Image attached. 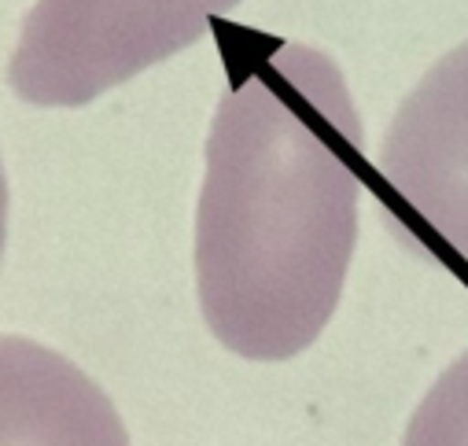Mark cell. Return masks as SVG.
<instances>
[{
    "instance_id": "cell-1",
    "label": "cell",
    "mask_w": 468,
    "mask_h": 446,
    "mask_svg": "<svg viewBox=\"0 0 468 446\" xmlns=\"http://www.w3.org/2000/svg\"><path fill=\"white\" fill-rule=\"evenodd\" d=\"M362 122L339 67L270 41L229 81L207 137L196 284L214 340L251 362L306 351L358 240Z\"/></svg>"
},
{
    "instance_id": "cell-2",
    "label": "cell",
    "mask_w": 468,
    "mask_h": 446,
    "mask_svg": "<svg viewBox=\"0 0 468 446\" xmlns=\"http://www.w3.org/2000/svg\"><path fill=\"white\" fill-rule=\"evenodd\" d=\"M244 0H37L8 81L37 107H81L199 41Z\"/></svg>"
},
{
    "instance_id": "cell-3",
    "label": "cell",
    "mask_w": 468,
    "mask_h": 446,
    "mask_svg": "<svg viewBox=\"0 0 468 446\" xmlns=\"http://www.w3.org/2000/svg\"><path fill=\"white\" fill-rule=\"evenodd\" d=\"M380 177L410 226L468 262V41L402 100L380 148Z\"/></svg>"
},
{
    "instance_id": "cell-4",
    "label": "cell",
    "mask_w": 468,
    "mask_h": 446,
    "mask_svg": "<svg viewBox=\"0 0 468 446\" xmlns=\"http://www.w3.org/2000/svg\"><path fill=\"white\" fill-rule=\"evenodd\" d=\"M0 446H130V435L74 362L27 336H0Z\"/></svg>"
},
{
    "instance_id": "cell-5",
    "label": "cell",
    "mask_w": 468,
    "mask_h": 446,
    "mask_svg": "<svg viewBox=\"0 0 468 446\" xmlns=\"http://www.w3.org/2000/svg\"><path fill=\"white\" fill-rule=\"evenodd\" d=\"M402 446H468V355L457 358L424 395Z\"/></svg>"
},
{
    "instance_id": "cell-6",
    "label": "cell",
    "mask_w": 468,
    "mask_h": 446,
    "mask_svg": "<svg viewBox=\"0 0 468 446\" xmlns=\"http://www.w3.org/2000/svg\"><path fill=\"white\" fill-rule=\"evenodd\" d=\"M5 237H8V181H5V166H0V255H5Z\"/></svg>"
}]
</instances>
